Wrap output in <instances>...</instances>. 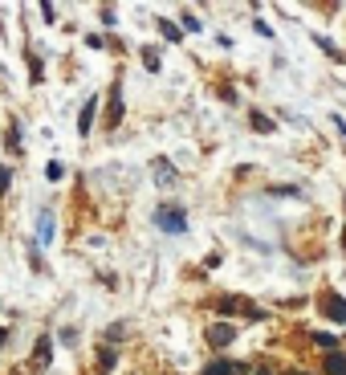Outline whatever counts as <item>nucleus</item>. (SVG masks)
<instances>
[{
  "mask_svg": "<svg viewBox=\"0 0 346 375\" xmlns=\"http://www.w3.org/2000/svg\"><path fill=\"white\" fill-rule=\"evenodd\" d=\"M155 225H159L163 233H183V229H187V221H183L179 208H159V212H155Z\"/></svg>",
  "mask_w": 346,
  "mask_h": 375,
  "instance_id": "f257e3e1",
  "label": "nucleus"
},
{
  "mask_svg": "<svg viewBox=\"0 0 346 375\" xmlns=\"http://www.w3.org/2000/svg\"><path fill=\"white\" fill-rule=\"evenodd\" d=\"M322 310H326V318L346 323V298L343 294H322Z\"/></svg>",
  "mask_w": 346,
  "mask_h": 375,
  "instance_id": "f03ea898",
  "label": "nucleus"
},
{
  "mask_svg": "<svg viewBox=\"0 0 346 375\" xmlns=\"http://www.w3.org/2000/svg\"><path fill=\"white\" fill-rule=\"evenodd\" d=\"M204 375H249L245 363H232V359H216V363H208Z\"/></svg>",
  "mask_w": 346,
  "mask_h": 375,
  "instance_id": "7ed1b4c3",
  "label": "nucleus"
},
{
  "mask_svg": "<svg viewBox=\"0 0 346 375\" xmlns=\"http://www.w3.org/2000/svg\"><path fill=\"white\" fill-rule=\"evenodd\" d=\"M232 338H236V330L228 327V323H212V327H208V343H212V347H228Z\"/></svg>",
  "mask_w": 346,
  "mask_h": 375,
  "instance_id": "20e7f679",
  "label": "nucleus"
},
{
  "mask_svg": "<svg viewBox=\"0 0 346 375\" xmlns=\"http://www.w3.org/2000/svg\"><path fill=\"white\" fill-rule=\"evenodd\" d=\"M94 119H98V98H90L86 106H82V114H78V131H82V135L94 131Z\"/></svg>",
  "mask_w": 346,
  "mask_h": 375,
  "instance_id": "39448f33",
  "label": "nucleus"
},
{
  "mask_svg": "<svg viewBox=\"0 0 346 375\" xmlns=\"http://www.w3.org/2000/svg\"><path fill=\"white\" fill-rule=\"evenodd\" d=\"M110 127H119L123 123V90L119 86H110V119H106Z\"/></svg>",
  "mask_w": 346,
  "mask_h": 375,
  "instance_id": "423d86ee",
  "label": "nucleus"
},
{
  "mask_svg": "<svg viewBox=\"0 0 346 375\" xmlns=\"http://www.w3.org/2000/svg\"><path fill=\"white\" fill-rule=\"evenodd\" d=\"M326 375H346V355H326Z\"/></svg>",
  "mask_w": 346,
  "mask_h": 375,
  "instance_id": "0eeeda50",
  "label": "nucleus"
},
{
  "mask_svg": "<svg viewBox=\"0 0 346 375\" xmlns=\"http://www.w3.org/2000/svg\"><path fill=\"white\" fill-rule=\"evenodd\" d=\"M49 355H53V343H49V338H41V343H37V355H33V363H37V367H45V363H49Z\"/></svg>",
  "mask_w": 346,
  "mask_h": 375,
  "instance_id": "6e6552de",
  "label": "nucleus"
},
{
  "mask_svg": "<svg viewBox=\"0 0 346 375\" xmlns=\"http://www.w3.org/2000/svg\"><path fill=\"white\" fill-rule=\"evenodd\" d=\"M114 367V347H102L98 351V372H110Z\"/></svg>",
  "mask_w": 346,
  "mask_h": 375,
  "instance_id": "1a4fd4ad",
  "label": "nucleus"
},
{
  "mask_svg": "<svg viewBox=\"0 0 346 375\" xmlns=\"http://www.w3.org/2000/svg\"><path fill=\"white\" fill-rule=\"evenodd\" d=\"M159 33H163L167 41H179V37H183V29H179V25H172V21H159Z\"/></svg>",
  "mask_w": 346,
  "mask_h": 375,
  "instance_id": "9d476101",
  "label": "nucleus"
},
{
  "mask_svg": "<svg viewBox=\"0 0 346 375\" xmlns=\"http://www.w3.org/2000/svg\"><path fill=\"white\" fill-rule=\"evenodd\" d=\"M314 343L326 347V355H334V347H338V338H330V334H314Z\"/></svg>",
  "mask_w": 346,
  "mask_h": 375,
  "instance_id": "9b49d317",
  "label": "nucleus"
},
{
  "mask_svg": "<svg viewBox=\"0 0 346 375\" xmlns=\"http://www.w3.org/2000/svg\"><path fill=\"white\" fill-rule=\"evenodd\" d=\"M143 65H147V70H159V53H155V49H143Z\"/></svg>",
  "mask_w": 346,
  "mask_h": 375,
  "instance_id": "f8f14e48",
  "label": "nucleus"
},
{
  "mask_svg": "<svg viewBox=\"0 0 346 375\" xmlns=\"http://www.w3.org/2000/svg\"><path fill=\"white\" fill-rule=\"evenodd\" d=\"M45 176H49V180H61V176H65V168H61V163H53V159H49V163H45Z\"/></svg>",
  "mask_w": 346,
  "mask_h": 375,
  "instance_id": "ddd939ff",
  "label": "nucleus"
},
{
  "mask_svg": "<svg viewBox=\"0 0 346 375\" xmlns=\"http://www.w3.org/2000/svg\"><path fill=\"white\" fill-rule=\"evenodd\" d=\"M49 236H53V216L41 212V241H49Z\"/></svg>",
  "mask_w": 346,
  "mask_h": 375,
  "instance_id": "4468645a",
  "label": "nucleus"
},
{
  "mask_svg": "<svg viewBox=\"0 0 346 375\" xmlns=\"http://www.w3.org/2000/svg\"><path fill=\"white\" fill-rule=\"evenodd\" d=\"M155 172H159V180H163V184H172V180H175V172L167 168V163H155Z\"/></svg>",
  "mask_w": 346,
  "mask_h": 375,
  "instance_id": "2eb2a0df",
  "label": "nucleus"
},
{
  "mask_svg": "<svg viewBox=\"0 0 346 375\" xmlns=\"http://www.w3.org/2000/svg\"><path fill=\"white\" fill-rule=\"evenodd\" d=\"M8 184H12V172H8V168L0 163V192H8Z\"/></svg>",
  "mask_w": 346,
  "mask_h": 375,
  "instance_id": "dca6fc26",
  "label": "nucleus"
},
{
  "mask_svg": "<svg viewBox=\"0 0 346 375\" xmlns=\"http://www.w3.org/2000/svg\"><path fill=\"white\" fill-rule=\"evenodd\" d=\"M253 127H257V131H273V123H269L265 114H253Z\"/></svg>",
  "mask_w": 346,
  "mask_h": 375,
  "instance_id": "f3484780",
  "label": "nucleus"
},
{
  "mask_svg": "<svg viewBox=\"0 0 346 375\" xmlns=\"http://www.w3.org/2000/svg\"><path fill=\"white\" fill-rule=\"evenodd\" d=\"M183 29H187V33H200V21H196V17L187 12V17H183Z\"/></svg>",
  "mask_w": 346,
  "mask_h": 375,
  "instance_id": "a211bd4d",
  "label": "nucleus"
},
{
  "mask_svg": "<svg viewBox=\"0 0 346 375\" xmlns=\"http://www.w3.org/2000/svg\"><path fill=\"white\" fill-rule=\"evenodd\" d=\"M4 338H8V330H4V327H0V343H4Z\"/></svg>",
  "mask_w": 346,
  "mask_h": 375,
  "instance_id": "6ab92c4d",
  "label": "nucleus"
},
{
  "mask_svg": "<svg viewBox=\"0 0 346 375\" xmlns=\"http://www.w3.org/2000/svg\"><path fill=\"white\" fill-rule=\"evenodd\" d=\"M257 375H269V367H257Z\"/></svg>",
  "mask_w": 346,
  "mask_h": 375,
  "instance_id": "aec40b11",
  "label": "nucleus"
},
{
  "mask_svg": "<svg viewBox=\"0 0 346 375\" xmlns=\"http://www.w3.org/2000/svg\"><path fill=\"white\" fill-rule=\"evenodd\" d=\"M343 249H346V233H343Z\"/></svg>",
  "mask_w": 346,
  "mask_h": 375,
  "instance_id": "412c9836",
  "label": "nucleus"
},
{
  "mask_svg": "<svg viewBox=\"0 0 346 375\" xmlns=\"http://www.w3.org/2000/svg\"><path fill=\"white\" fill-rule=\"evenodd\" d=\"M289 375H305V372H289Z\"/></svg>",
  "mask_w": 346,
  "mask_h": 375,
  "instance_id": "4be33fe9",
  "label": "nucleus"
}]
</instances>
